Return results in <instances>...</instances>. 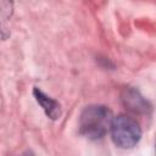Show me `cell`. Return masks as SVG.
I'll list each match as a JSON object with an SVG mask.
<instances>
[{"label": "cell", "mask_w": 156, "mask_h": 156, "mask_svg": "<svg viewBox=\"0 0 156 156\" xmlns=\"http://www.w3.org/2000/svg\"><path fill=\"white\" fill-rule=\"evenodd\" d=\"M112 118L111 111L104 105L87 106L79 117V133L88 139H100L110 129Z\"/></svg>", "instance_id": "cell-1"}, {"label": "cell", "mask_w": 156, "mask_h": 156, "mask_svg": "<svg viewBox=\"0 0 156 156\" xmlns=\"http://www.w3.org/2000/svg\"><path fill=\"white\" fill-rule=\"evenodd\" d=\"M111 136L113 143L122 149H130L138 144L141 136V129L139 123L130 116L119 115L112 118Z\"/></svg>", "instance_id": "cell-2"}, {"label": "cell", "mask_w": 156, "mask_h": 156, "mask_svg": "<svg viewBox=\"0 0 156 156\" xmlns=\"http://www.w3.org/2000/svg\"><path fill=\"white\" fill-rule=\"evenodd\" d=\"M121 100L126 108L138 115H147L151 111L150 102L135 88H126L121 95Z\"/></svg>", "instance_id": "cell-3"}, {"label": "cell", "mask_w": 156, "mask_h": 156, "mask_svg": "<svg viewBox=\"0 0 156 156\" xmlns=\"http://www.w3.org/2000/svg\"><path fill=\"white\" fill-rule=\"evenodd\" d=\"M33 94H34V96H35L38 104L43 107V110L45 111L46 116H48L50 119H54V121H55V119L60 118V116H61V106H60V104H58L55 99L48 96V95H46L44 91H41L39 88H34Z\"/></svg>", "instance_id": "cell-4"}, {"label": "cell", "mask_w": 156, "mask_h": 156, "mask_svg": "<svg viewBox=\"0 0 156 156\" xmlns=\"http://www.w3.org/2000/svg\"><path fill=\"white\" fill-rule=\"evenodd\" d=\"M12 15V2L0 1V37L6 38L9 35L7 23Z\"/></svg>", "instance_id": "cell-5"}, {"label": "cell", "mask_w": 156, "mask_h": 156, "mask_svg": "<svg viewBox=\"0 0 156 156\" xmlns=\"http://www.w3.org/2000/svg\"><path fill=\"white\" fill-rule=\"evenodd\" d=\"M21 156H33V155H32V154H30L29 151H27V152H24V154H22Z\"/></svg>", "instance_id": "cell-6"}]
</instances>
